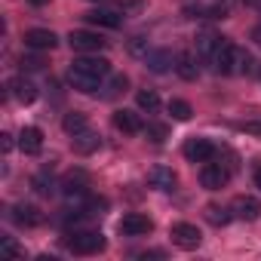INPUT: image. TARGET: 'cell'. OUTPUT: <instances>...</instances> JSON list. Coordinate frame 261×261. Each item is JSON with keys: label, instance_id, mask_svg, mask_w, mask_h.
<instances>
[{"label": "cell", "instance_id": "9", "mask_svg": "<svg viewBox=\"0 0 261 261\" xmlns=\"http://www.w3.org/2000/svg\"><path fill=\"white\" fill-rule=\"evenodd\" d=\"M25 46L28 49H37V53H46V49H56L59 46V37L46 28H31L25 34Z\"/></svg>", "mask_w": 261, "mask_h": 261}, {"label": "cell", "instance_id": "17", "mask_svg": "<svg viewBox=\"0 0 261 261\" xmlns=\"http://www.w3.org/2000/svg\"><path fill=\"white\" fill-rule=\"evenodd\" d=\"M175 71H178L181 80H197V74H200V68H197V56H194L191 49L178 53V56H175Z\"/></svg>", "mask_w": 261, "mask_h": 261}, {"label": "cell", "instance_id": "26", "mask_svg": "<svg viewBox=\"0 0 261 261\" xmlns=\"http://www.w3.org/2000/svg\"><path fill=\"white\" fill-rule=\"evenodd\" d=\"M136 101H139L142 111H157V108H160V95H157L154 89H142V92L136 95Z\"/></svg>", "mask_w": 261, "mask_h": 261}, {"label": "cell", "instance_id": "21", "mask_svg": "<svg viewBox=\"0 0 261 261\" xmlns=\"http://www.w3.org/2000/svg\"><path fill=\"white\" fill-rule=\"evenodd\" d=\"M62 129L68 136H77V133H83V129H89V120H86V114H80V111H71V114H65V120H62Z\"/></svg>", "mask_w": 261, "mask_h": 261}, {"label": "cell", "instance_id": "14", "mask_svg": "<svg viewBox=\"0 0 261 261\" xmlns=\"http://www.w3.org/2000/svg\"><path fill=\"white\" fill-rule=\"evenodd\" d=\"M13 221L22 224V227H37L43 221V212L31 203H19V206H13Z\"/></svg>", "mask_w": 261, "mask_h": 261}, {"label": "cell", "instance_id": "32", "mask_svg": "<svg viewBox=\"0 0 261 261\" xmlns=\"http://www.w3.org/2000/svg\"><path fill=\"white\" fill-rule=\"evenodd\" d=\"M0 139H4V151H10V148H13V136H7V133H4Z\"/></svg>", "mask_w": 261, "mask_h": 261}, {"label": "cell", "instance_id": "22", "mask_svg": "<svg viewBox=\"0 0 261 261\" xmlns=\"http://www.w3.org/2000/svg\"><path fill=\"white\" fill-rule=\"evenodd\" d=\"M68 83H71L77 92H95L101 80H92V77H83V74H77V71H68Z\"/></svg>", "mask_w": 261, "mask_h": 261}, {"label": "cell", "instance_id": "28", "mask_svg": "<svg viewBox=\"0 0 261 261\" xmlns=\"http://www.w3.org/2000/svg\"><path fill=\"white\" fill-rule=\"evenodd\" d=\"M0 252H4V255H10V258H22L25 252L13 243V237H4V240H0Z\"/></svg>", "mask_w": 261, "mask_h": 261}, {"label": "cell", "instance_id": "23", "mask_svg": "<svg viewBox=\"0 0 261 261\" xmlns=\"http://www.w3.org/2000/svg\"><path fill=\"white\" fill-rule=\"evenodd\" d=\"M230 218H233V212H230V209H224V206H215V203H209V206H206V221H209V224L221 227V224H227Z\"/></svg>", "mask_w": 261, "mask_h": 261}, {"label": "cell", "instance_id": "30", "mask_svg": "<svg viewBox=\"0 0 261 261\" xmlns=\"http://www.w3.org/2000/svg\"><path fill=\"white\" fill-rule=\"evenodd\" d=\"M145 133H148L154 142H163V139H166V126H157V123H151V126H145Z\"/></svg>", "mask_w": 261, "mask_h": 261}, {"label": "cell", "instance_id": "35", "mask_svg": "<svg viewBox=\"0 0 261 261\" xmlns=\"http://www.w3.org/2000/svg\"><path fill=\"white\" fill-rule=\"evenodd\" d=\"M28 4H34V7H46L49 0H28Z\"/></svg>", "mask_w": 261, "mask_h": 261}, {"label": "cell", "instance_id": "2", "mask_svg": "<svg viewBox=\"0 0 261 261\" xmlns=\"http://www.w3.org/2000/svg\"><path fill=\"white\" fill-rule=\"evenodd\" d=\"M65 246L74 255H98L105 249V237L98 230H74V233H68Z\"/></svg>", "mask_w": 261, "mask_h": 261}, {"label": "cell", "instance_id": "24", "mask_svg": "<svg viewBox=\"0 0 261 261\" xmlns=\"http://www.w3.org/2000/svg\"><path fill=\"white\" fill-rule=\"evenodd\" d=\"M169 114H172V120L188 123V120H191V114H194V108H191L185 98H172V101H169Z\"/></svg>", "mask_w": 261, "mask_h": 261}, {"label": "cell", "instance_id": "4", "mask_svg": "<svg viewBox=\"0 0 261 261\" xmlns=\"http://www.w3.org/2000/svg\"><path fill=\"white\" fill-rule=\"evenodd\" d=\"M117 230H120L123 237H145V233L154 230V221H151L148 215H142V212H129V215L120 218Z\"/></svg>", "mask_w": 261, "mask_h": 261}, {"label": "cell", "instance_id": "15", "mask_svg": "<svg viewBox=\"0 0 261 261\" xmlns=\"http://www.w3.org/2000/svg\"><path fill=\"white\" fill-rule=\"evenodd\" d=\"M19 148L25 151V154H40V148H43V133L37 126H25L22 133H19Z\"/></svg>", "mask_w": 261, "mask_h": 261}, {"label": "cell", "instance_id": "7", "mask_svg": "<svg viewBox=\"0 0 261 261\" xmlns=\"http://www.w3.org/2000/svg\"><path fill=\"white\" fill-rule=\"evenodd\" d=\"M185 157L191 160V163H209L212 157H215V145L209 142V139H188L185 142Z\"/></svg>", "mask_w": 261, "mask_h": 261}, {"label": "cell", "instance_id": "5", "mask_svg": "<svg viewBox=\"0 0 261 261\" xmlns=\"http://www.w3.org/2000/svg\"><path fill=\"white\" fill-rule=\"evenodd\" d=\"M169 237H172V243H175V246H181V249H197V246L203 243V233L197 230V224H188V221L172 224Z\"/></svg>", "mask_w": 261, "mask_h": 261}, {"label": "cell", "instance_id": "18", "mask_svg": "<svg viewBox=\"0 0 261 261\" xmlns=\"http://www.w3.org/2000/svg\"><path fill=\"white\" fill-rule=\"evenodd\" d=\"M83 19L89 25H101V28H120L123 25V16H117L114 10H89Z\"/></svg>", "mask_w": 261, "mask_h": 261}, {"label": "cell", "instance_id": "20", "mask_svg": "<svg viewBox=\"0 0 261 261\" xmlns=\"http://www.w3.org/2000/svg\"><path fill=\"white\" fill-rule=\"evenodd\" d=\"M98 136L92 133V129H83V133H77L74 136V151L77 154H92V151H98Z\"/></svg>", "mask_w": 261, "mask_h": 261}, {"label": "cell", "instance_id": "1", "mask_svg": "<svg viewBox=\"0 0 261 261\" xmlns=\"http://www.w3.org/2000/svg\"><path fill=\"white\" fill-rule=\"evenodd\" d=\"M212 65H215L218 74H252V68H255L252 56L246 49H240L237 43H230V40H224L212 53Z\"/></svg>", "mask_w": 261, "mask_h": 261}, {"label": "cell", "instance_id": "19", "mask_svg": "<svg viewBox=\"0 0 261 261\" xmlns=\"http://www.w3.org/2000/svg\"><path fill=\"white\" fill-rule=\"evenodd\" d=\"M221 43H224V37L215 34V31H200V34H197V53H200V56H212Z\"/></svg>", "mask_w": 261, "mask_h": 261}, {"label": "cell", "instance_id": "25", "mask_svg": "<svg viewBox=\"0 0 261 261\" xmlns=\"http://www.w3.org/2000/svg\"><path fill=\"white\" fill-rule=\"evenodd\" d=\"M126 86H129V80H126L123 74H114V77L108 80V86H105V98H117L120 92H126Z\"/></svg>", "mask_w": 261, "mask_h": 261}, {"label": "cell", "instance_id": "10", "mask_svg": "<svg viewBox=\"0 0 261 261\" xmlns=\"http://www.w3.org/2000/svg\"><path fill=\"white\" fill-rule=\"evenodd\" d=\"M114 126L120 129V133H126V136H139V133H145L142 117H139L136 111H126V108L114 114Z\"/></svg>", "mask_w": 261, "mask_h": 261}, {"label": "cell", "instance_id": "12", "mask_svg": "<svg viewBox=\"0 0 261 261\" xmlns=\"http://www.w3.org/2000/svg\"><path fill=\"white\" fill-rule=\"evenodd\" d=\"M230 212H233V218H240V221H255V218L261 215V203H258L255 197H237V200L230 203Z\"/></svg>", "mask_w": 261, "mask_h": 261}, {"label": "cell", "instance_id": "31", "mask_svg": "<svg viewBox=\"0 0 261 261\" xmlns=\"http://www.w3.org/2000/svg\"><path fill=\"white\" fill-rule=\"evenodd\" d=\"M117 7H120L123 13H139V10H142V0H117Z\"/></svg>", "mask_w": 261, "mask_h": 261}, {"label": "cell", "instance_id": "34", "mask_svg": "<svg viewBox=\"0 0 261 261\" xmlns=\"http://www.w3.org/2000/svg\"><path fill=\"white\" fill-rule=\"evenodd\" d=\"M255 188H261V166L255 169Z\"/></svg>", "mask_w": 261, "mask_h": 261}, {"label": "cell", "instance_id": "16", "mask_svg": "<svg viewBox=\"0 0 261 261\" xmlns=\"http://www.w3.org/2000/svg\"><path fill=\"white\" fill-rule=\"evenodd\" d=\"M145 62H148V68H151L154 74H166L169 68H175V56H172L169 49H151V53L145 56Z\"/></svg>", "mask_w": 261, "mask_h": 261}, {"label": "cell", "instance_id": "29", "mask_svg": "<svg viewBox=\"0 0 261 261\" xmlns=\"http://www.w3.org/2000/svg\"><path fill=\"white\" fill-rule=\"evenodd\" d=\"M43 59L40 56H22V71H40Z\"/></svg>", "mask_w": 261, "mask_h": 261}, {"label": "cell", "instance_id": "13", "mask_svg": "<svg viewBox=\"0 0 261 261\" xmlns=\"http://www.w3.org/2000/svg\"><path fill=\"white\" fill-rule=\"evenodd\" d=\"M148 181H151V188H157V191H175L178 175H175L169 166H154V169L148 172Z\"/></svg>", "mask_w": 261, "mask_h": 261}, {"label": "cell", "instance_id": "11", "mask_svg": "<svg viewBox=\"0 0 261 261\" xmlns=\"http://www.w3.org/2000/svg\"><path fill=\"white\" fill-rule=\"evenodd\" d=\"M10 95H13L16 101H22V105H31V101L37 98V86H34L25 74H19V77L10 80Z\"/></svg>", "mask_w": 261, "mask_h": 261}, {"label": "cell", "instance_id": "33", "mask_svg": "<svg viewBox=\"0 0 261 261\" xmlns=\"http://www.w3.org/2000/svg\"><path fill=\"white\" fill-rule=\"evenodd\" d=\"M252 40H255V43L261 46V25H258V28H252Z\"/></svg>", "mask_w": 261, "mask_h": 261}, {"label": "cell", "instance_id": "36", "mask_svg": "<svg viewBox=\"0 0 261 261\" xmlns=\"http://www.w3.org/2000/svg\"><path fill=\"white\" fill-rule=\"evenodd\" d=\"M246 4H261V0H246Z\"/></svg>", "mask_w": 261, "mask_h": 261}, {"label": "cell", "instance_id": "8", "mask_svg": "<svg viewBox=\"0 0 261 261\" xmlns=\"http://www.w3.org/2000/svg\"><path fill=\"white\" fill-rule=\"evenodd\" d=\"M227 178H230V172H227L221 163H206V166L200 169V185H203L206 191H221V188L227 185Z\"/></svg>", "mask_w": 261, "mask_h": 261}, {"label": "cell", "instance_id": "6", "mask_svg": "<svg viewBox=\"0 0 261 261\" xmlns=\"http://www.w3.org/2000/svg\"><path fill=\"white\" fill-rule=\"evenodd\" d=\"M68 40H71V46L77 53H98V49L108 46V40L101 34H95V31H71Z\"/></svg>", "mask_w": 261, "mask_h": 261}, {"label": "cell", "instance_id": "3", "mask_svg": "<svg viewBox=\"0 0 261 261\" xmlns=\"http://www.w3.org/2000/svg\"><path fill=\"white\" fill-rule=\"evenodd\" d=\"M71 71L83 74V77H92V80H105L111 74V62L101 59V56H80L71 62Z\"/></svg>", "mask_w": 261, "mask_h": 261}, {"label": "cell", "instance_id": "27", "mask_svg": "<svg viewBox=\"0 0 261 261\" xmlns=\"http://www.w3.org/2000/svg\"><path fill=\"white\" fill-rule=\"evenodd\" d=\"M129 53H133V56H148L151 53V46H148V37H133V40H129Z\"/></svg>", "mask_w": 261, "mask_h": 261}]
</instances>
